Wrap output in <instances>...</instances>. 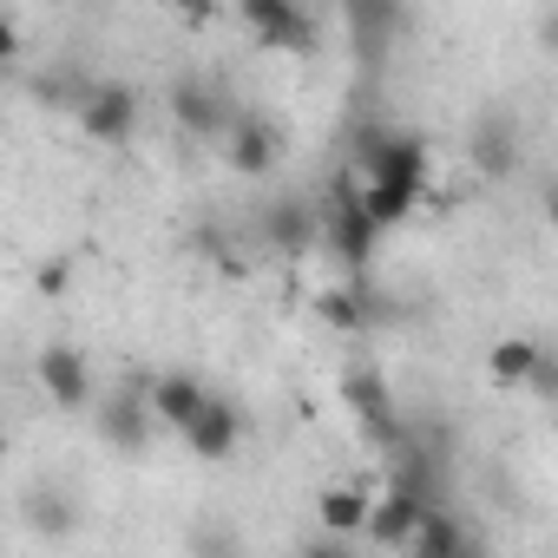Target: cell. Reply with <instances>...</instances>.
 Returning <instances> with one entry per match:
<instances>
[{
  "mask_svg": "<svg viewBox=\"0 0 558 558\" xmlns=\"http://www.w3.org/2000/svg\"><path fill=\"white\" fill-rule=\"evenodd\" d=\"M210 408V388L204 381H191V375H158L151 381V414H158V427H178V434H191V421Z\"/></svg>",
  "mask_w": 558,
  "mask_h": 558,
  "instance_id": "cell-11",
  "label": "cell"
},
{
  "mask_svg": "<svg viewBox=\"0 0 558 558\" xmlns=\"http://www.w3.org/2000/svg\"><path fill=\"white\" fill-rule=\"evenodd\" d=\"M427 512H434V506H421L414 493H395V486H388V493L375 499V512H368V538H375V545H401V551H408V545L421 538Z\"/></svg>",
  "mask_w": 558,
  "mask_h": 558,
  "instance_id": "cell-10",
  "label": "cell"
},
{
  "mask_svg": "<svg viewBox=\"0 0 558 558\" xmlns=\"http://www.w3.org/2000/svg\"><path fill=\"white\" fill-rule=\"evenodd\" d=\"M276 125L263 119V112H236V125H230V138H223V165L236 171V178H263L269 165H276Z\"/></svg>",
  "mask_w": 558,
  "mask_h": 558,
  "instance_id": "cell-8",
  "label": "cell"
},
{
  "mask_svg": "<svg viewBox=\"0 0 558 558\" xmlns=\"http://www.w3.org/2000/svg\"><path fill=\"white\" fill-rule=\"evenodd\" d=\"M342 395H349V408H355V421L368 427V440H375V447H388V453H395V447L408 440L401 408H395V395H388L381 368H368V362H362V368H349V375H342Z\"/></svg>",
  "mask_w": 558,
  "mask_h": 558,
  "instance_id": "cell-2",
  "label": "cell"
},
{
  "mask_svg": "<svg viewBox=\"0 0 558 558\" xmlns=\"http://www.w3.org/2000/svg\"><path fill=\"white\" fill-rule=\"evenodd\" d=\"M171 119H178L191 138H230V125H236V106H230L217 86H204V80H184V86L171 93Z\"/></svg>",
  "mask_w": 558,
  "mask_h": 558,
  "instance_id": "cell-6",
  "label": "cell"
},
{
  "mask_svg": "<svg viewBox=\"0 0 558 558\" xmlns=\"http://www.w3.org/2000/svg\"><path fill=\"white\" fill-rule=\"evenodd\" d=\"M473 558H480V551H473Z\"/></svg>",
  "mask_w": 558,
  "mask_h": 558,
  "instance_id": "cell-27",
  "label": "cell"
},
{
  "mask_svg": "<svg viewBox=\"0 0 558 558\" xmlns=\"http://www.w3.org/2000/svg\"><path fill=\"white\" fill-rule=\"evenodd\" d=\"M303 558H355V545L336 532H316V538H303Z\"/></svg>",
  "mask_w": 558,
  "mask_h": 558,
  "instance_id": "cell-23",
  "label": "cell"
},
{
  "mask_svg": "<svg viewBox=\"0 0 558 558\" xmlns=\"http://www.w3.org/2000/svg\"><path fill=\"white\" fill-rule=\"evenodd\" d=\"M388 486H395V493H414L421 506H440V460L408 434V440L395 447V473H388Z\"/></svg>",
  "mask_w": 558,
  "mask_h": 558,
  "instance_id": "cell-14",
  "label": "cell"
},
{
  "mask_svg": "<svg viewBox=\"0 0 558 558\" xmlns=\"http://www.w3.org/2000/svg\"><path fill=\"white\" fill-rule=\"evenodd\" d=\"M263 243L303 256V250L316 243V204H310V197H276V204L263 210Z\"/></svg>",
  "mask_w": 558,
  "mask_h": 558,
  "instance_id": "cell-13",
  "label": "cell"
},
{
  "mask_svg": "<svg viewBox=\"0 0 558 558\" xmlns=\"http://www.w3.org/2000/svg\"><path fill=\"white\" fill-rule=\"evenodd\" d=\"M538 368H545V349L525 342V336H512V342H499V349L486 355V375H493L499 388H532Z\"/></svg>",
  "mask_w": 558,
  "mask_h": 558,
  "instance_id": "cell-17",
  "label": "cell"
},
{
  "mask_svg": "<svg viewBox=\"0 0 558 558\" xmlns=\"http://www.w3.org/2000/svg\"><path fill=\"white\" fill-rule=\"evenodd\" d=\"M40 388L53 395V408H86V401H93V375H86V355H80V349H66V342L40 349Z\"/></svg>",
  "mask_w": 558,
  "mask_h": 558,
  "instance_id": "cell-9",
  "label": "cell"
},
{
  "mask_svg": "<svg viewBox=\"0 0 558 558\" xmlns=\"http://www.w3.org/2000/svg\"><path fill=\"white\" fill-rule=\"evenodd\" d=\"M466 145H473V165H480L486 178H506V171L519 165V132H512V119H499V112H486Z\"/></svg>",
  "mask_w": 558,
  "mask_h": 558,
  "instance_id": "cell-15",
  "label": "cell"
},
{
  "mask_svg": "<svg viewBox=\"0 0 558 558\" xmlns=\"http://www.w3.org/2000/svg\"><path fill=\"white\" fill-rule=\"evenodd\" d=\"M316 316H323L329 329L355 336V329H368V296H362V290H323V296H316Z\"/></svg>",
  "mask_w": 558,
  "mask_h": 558,
  "instance_id": "cell-21",
  "label": "cell"
},
{
  "mask_svg": "<svg viewBox=\"0 0 558 558\" xmlns=\"http://www.w3.org/2000/svg\"><path fill=\"white\" fill-rule=\"evenodd\" d=\"M368 512H375V499H368L362 486H329V493L316 499V525L336 532V538H362V532H368Z\"/></svg>",
  "mask_w": 558,
  "mask_h": 558,
  "instance_id": "cell-16",
  "label": "cell"
},
{
  "mask_svg": "<svg viewBox=\"0 0 558 558\" xmlns=\"http://www.w3.org/2000/svg\"><path fill=\"white\" fill-rule=\"evenodd\" d=\"M236 440H243V414H236L230 401H217V395H210V408L191 421L184 447H191L197 460H230V453H236Z\"/></svg>",
  "mask_w": 558,
  "mask_h": 558,
  "instance_id": "cell-12",
  "label": "cell"
},
{
  "mask_svg": "<svg viewBox=\"0 0 558 558\" xmlns=\"http://www.w3.org/2000/svg\"><path fill=\"white\" fill-rule=\"evenodd\" d=\"M342 21H349V34H355V47H362V53H381V47H388V34L401 27V8H395V0H355Z\"/></svg>",
  "mask_w": 558,
  "mask_h": 558,
  "instance_id": "cell-19",
  "label": "cell"
},
{
  "mask_svg": "<svg viewBox=\"0 0 558 558\" xmlns=\"http://www.w3.org/2000/svg\"><path fill=\"white\" fill-rule=\"evenodd\" d=\"M375 236H381V223L368 217L362 191H342V197L329 204V243H336V256H342L349 269H362V263L375 256Z\"/></svg>",
  "mask_w": 558,
  "mask_h": 558,
  "instance_id": "cell-7",
  "label": "cell"
},
{
  "mask_svg": "<svg viewBox=\"0 0 558 558\" xmlns=\"http://www.w3.org/2000/svg\"><path fill=\"white\" fill-rule=\"evenodd\" d=\"M27 525H34L40 538H66V532H73V499L53 493V486H34V493H27Z\"/></svg>",
  "mask_w": 558,
  "mask_h": 558,
  "instance_id": "cell-20",
  "label": "cell"
},
{
  "mask_svg": "<svg viewBox=\"0 0 558 558\" xmlns=\"http://www.w3.org/2000/svg\"><path fill=\"white\" fill-rule=\"evenodd\" d=\"M243 27L263 40V53H310L316 47V21L296 0H243Z\"/></svg>",
  "mask_w": 558,
  "mask_h": 558,
  "instance_id": "cell-3",
  "label": "cell"
},
{
  "mask_svg": "<svg viewBox=\"0 0 558 558\" xmlns=\"http://www.w3.org/2000/svg\"><path fill=\"white\" fill-rule=\"evenodd\" d=\"M151 434H158L151 388H119V395H106V408H99V440H106L112 453H145Z\"/></svg>",
  "mask_w": 558,
  "mask_h": 558,
  "instance_id": "cell-4",
  "label": "cell"
},
{
  "mask_svg": "<svg viewBox=\"0 0 558 558\" xmlns=\"http://www.w3.org/2000/svg\"><path fill=\"white\" fill-rule=\"evenodd\" d=\"M191 558H243V545H236V532L223 519H204L191 532Z\"/></svg>",
  "mask_w": 558,
  "mask_h": 558,
  "instance_id": "cell-22",
  "label": "cell"
},
{
  "mask_svg": "<svg viewBox=\"0 0 558 558\" xmlns=\"http://www.w3.org/2000/svg\"><path fill=\"white\" fill-rule=\"evenodd\" d=\"M545 217H551V223H558V184H551V197H545Z\"/></svg>",
  "mask_w": 558,
  "mask_h": 558,
  "instance_id": "cell-26",
  "label": "cell"
},
{
  "mask_svg": "<svg viewBox=\"0 0 558 558\" xmlns=\"http://www.w3.org/2000/svg\"><path fill=\"white\" fill-rule=\"evenodd\" d=\"M355 165L368 171V184H388V191H414L427 184V145L408 138V132H381V125H362L355 132Z\"/></svg>",
  "mask_w": 558,
  "mask_h": 558,
  "instance_id": "cell-1",
  "label": "cell"
},
{
  "mask_svg": "<svg viewBox=\"0 0 558 558\" xmlns=\"http://www.w3.org/2000/svg\"><path fill=\"white\" fill-rule=\"evenodd\" d=\"M408 558H473V538H466V525L447 506H434L427 525H421V538L408 545Z\"/></svg>",
  "mask_w": 558,
  "mask_h": 558,
  "instance_id": "cell-18",
  "label": "cell"
},
{
  "mask_svg": "<svg viewBox=\"0 0 558 558\" xmlns=\"http://www.w3.org/2000/svg\"><path fill=\"white\" fill-rule=\"evenodd\" d=\"M80 125H86V138H99V145H125V138L138 132V93L119 86V80L86 86V99H80Z\"/></svg>",
  "mask_w": 558,
  "mask_h": 558,
  "instance_id": "cell-5",
  "label": "cell"
},
{
  "mask_svg": "<svg viewBox=\"0 0 558 558\" xmlns=\"http://www.w3.org/2000/svg\"><path fill=\"white\" fill-rule=\"evenodd\" d=\"M40 290H47V296H60V290H66V263H53V269H40Z\"/></svg>",
  "mask_w": 558,
  "mask_h": 558,
  "instance_id": "cell-24",
  "label": "cell"
},
{
  "mask_svg": "<svg viewBox=\"0 0 558 558\" xmlns=\"http://www.w3.org/2000/svg\"><path fill=\"white\" fill-rule=\"evenodd\" d=\"M538 34H545V47L558 53V14H545V21H538Z\"/></svg>",
  "mask_w": 558,
  "mask_h": 558,
  "instance_id": "cell-25",
  "label": "cell"
}]
</instances>
